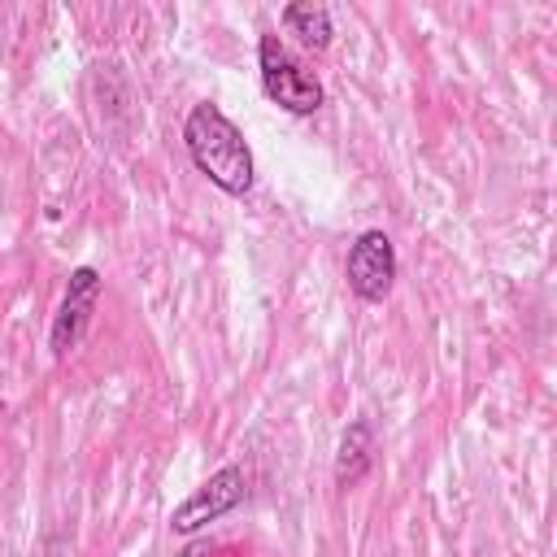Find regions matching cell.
<instances>
[{
	"mask_svg": "<svg viewBox=\"0 0 557 557\" xmlns=\"http://www.w3.org/2000/svg\"><path fill=\"white\" fill-rule=\"evenodd\" d=\"M244 492H248V474H244V466L231 461V466L213 470V474L170 513V527H174L178 535H191V531H200V527L226 518V513L244 500Z\"/></svg>",
	"mask_w": 557,
	"mask_h": 557,
	"instance_id": "obj_5",
	"label": "cell"
},
{
	"mask_svg": "<svg viewBox=\"0 0 557 557\" xmlns=\"http://www.w3.org/2000/svg\"><path fill=\"white\" fill-rule=\"evenodd\" d=\"M344 278H348V292L366 305H379L392 296V283H396V244L387 231L370 226L352 239L348 248V261H344Z\"/></svg>",
	"mask_w": 557,
	"mask_h": 557,
	"instance_id": "obj_3",
	"label": "cell"
},
{
	"mask_svg": "<svg viewBox=\"0 0 557 557\" xmlns=\"http://www.w3.org/2000/svg\"><path fill=\"white\" fill-rule=\"evenodd\" d=\"M183 144L191 165L226 196H248L257 183V165H252V148L244 144V131L218 109V104H191V113L183 117Z\"/></svg>",
	"mask_w": 557,
	"mask_h": 557,
	"instance_id": "obj_1",
	"label": "cell"
},
{
	"mask_svg": "<svg viewBox=\"0 0 557 557\" xmlns=\"http://www.w3.org/2000/svg\"><path fill=\"white\" fill-rule=\"evenodd\" d=\"M96 300H100V274L91 265L70 270L65 296H61V305L52 313V326H48V348H52L57 361L70 357L83 344V335L91 326V313H96Z\"/></svg>",
	"mask_w": 557,
	"mask_h": 557,
	"instance_id": "obj_4",
	"label": "cell"
},
{
	"mask_svg": "<svg viewBox=\"0 0 557 557\" xmlns=\"http://www.w3.org/2000/svg\"><path fill=\"white\" fill-rule=\"evenodd\" d=\"M257 70H261V91H265L283 113L309 117V113L322 109L326 91H322L318 74L305 70V65L283 48L278 35H261V39H257Z\"/></svg>",
	"mask_w": 557,
	"mask_h": 557,
	"instance_id": "obj_2",
	"label": "cell"
},
{
	"mask_svg": "<svg viewBox=\"0 0 557 557\" xmlns=\"http://www.w3.org/2000/svg\"><path fill=\"white\" fill-rule=\"evenodd\" d=\"M283 26H287L309 52H326V48H331V35H335L331 9H326V4H313V0L287 4V9H283Z\"/></svg>",
	"mask_w": 557,
	"mask_h": 557,
	"instance_id": "obj_7",
	"label": "cell"
},
{
	"mask_svg": "<svg viewBox=\"0 0 557 557\" xmlns=\"http://www.w3.org/2000/svg\"><path fill=\"white\" fill-rule=\"evenodd\" d=\"M374 466V431L366 418H352L339 435V453H335V487H357Z\"/></svg>",
	"mask_w": 557,
	"mask_h": 557,
	"instance_id": "obj_6",
	"label": "cell"
}]
</instances>
